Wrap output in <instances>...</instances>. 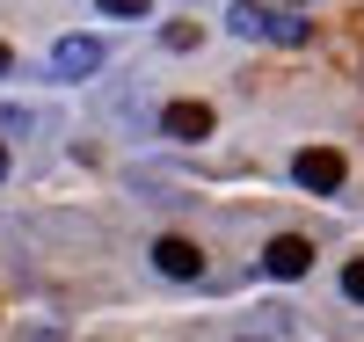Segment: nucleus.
Returning a JSON list of instances; mask_svg holds the SVG:
<instances>
[{
    "label": "nucleus",
    "instance_id": "4",
    "mask_svg": "<svg viewBox=\"0 0 364 342\" xmlns=\"http://www.w3.org/2000/svg\"><path fill=\"white\" fill-rule=\"evenodd\" d=\"M51 66H58V80H87V73H102V44L95 37H58Z\"/></svg>",
    "mask_w": 364,
    "mask_h": 342
},
{
    "label": "nucleus",
    "instance_id": "7",
    "mask_svg": "<svg viewBox=\"0 0 364 342\" xmlns=\"http://www.w3.org/2000/svg\"><path fill=\"white\" fill-rule=\"evenodd\" d=\"M343 299H357V306H364V255L343 269Z\"/></svg>",
    "mask_w": 364,
    "mask_h": 342
},
{
    "label": "nucleus",
    "instance_id": "8",
    "mask_svg": "<svg viewBox=\"0 0 364 342\" xmlns=\"http://www.w3.org/2000/svg\"><path fill=\"white\" fill-rule=\"evenodd\" d=\"M102 15H154V0H95Z\"/></svg>",
    "mask_w": 364,
    "mask_h": 342
},
{
    "label": "nucleus",
    "instance_id": "11",
    "mask_svg": "<svg viewBox=\"0 0 364 342\" xmlns=\"http://www.w3.org/2000/svg\"><path fill=\"white\" fill-rule=\"evenodd\" d=\"M291 8H314V0H291Z\"/></svg>",
    "mask_w": 364,
    "mask_h": 342
},
{
    "label": "nucleus",
    "instance_id": "3",
    "mask_svg": "<svg viewBox=\"0 0 364 342\" xmlns=\"http://www.w3.org/2000/svg\"><path fill=\"white\" fill-rule=\"evenodd\" d=\"M154 269L175 277V284H197V277H204V255H197V240L168 233V240H154Z\"/></svg>",
    "mask_w": 364,
    "mask_h": 342
},
{
    "label": "nucleus",
    "instance_id": "9",
    "mask_svg": "<svg viewBox=\"0 0 364 342\" xmlns=\"http://www.w3.org/2000/svg\"><path fill=\"white\" fill-rule=\"evenodd\" d=\"M197 44V22H168V51H190Z\"/></svg>",
    "mask_w": 364,
    "mask_h": 342
},
{
    "label": "nucleus",
    "instance_id": "5",
    "mask_svg": "<svg viewBox=\"0 0 364 342\" xmlns=\"http://www.w3.org/2000/svg\"><path fill=\"white\" fill-rule=\"evenodd\" d=\"M262 269H269V277H306V269H314V240L277 233V240L262 247Z\"/></svg>",
    "mask_w": 364,
    "mask_h": 342
},
{
    "label": "nucleus",
    "instance_id": "10",
    "mask_svg": "<svg viewBox=\"0 0 364 342\" xmlns=\"http://www.w3.org/2000/svg\"><path fill=\"white\" fill-rule=\"evenodd\" d=\"M0 73H8V44H0Z\"/></svg>",
    "mask_w": 364,
    "mask_h": 342
},
{
    "label": "nucleus",
    "instance_id": "1",
    "mask_svg": "<svg viewBox=\"0 0 364 342\" xmlns=\"http://www.w3.org/2000/svg\"><path fill=\"white\" fill-rule=\"evenodd\" d=\"M226 29H233V37H248V44H306V22H299V15H269L262 8V0H233V15H226Z\"/></svg>",
    "mask_w": 364,
    "mask_h": 342
},
{
    "label": "nucleus",
    "instance_id": "6",
    "mask_svg": "<svg viewBox=\"0 0 364 342\" xmlns=\"http://www.w3.org/2000/svg\"><path fill=\"white\" fill-rule=\"evenodd\" d=\"M161 132H168V139H182V146L211 139V102H168V109H161Z\"/></svg>",
    "mask_w": 364,
    "mask_h": 342
},
{
    "label": "nucleus",
    "instance_id": "2",
    "mask_svg": "<svg viewBox=\"0 0 364 342\" xmlns=\"http://www.w3.org/2000/svg\"><path fill=\"white\" fill-rule=\"evenodd\" d=\"M343 153L336 146H306V153H299V161H291V182H299V190H314V197H336L343 190Z\"/></svg>",
    "mask_w": 364,
    "mask_h": 342
},
{
    "label": "nucleus",
    "instance_id": "12",
    "mask_svg": "<svg viewBox=\"0 0 364 342\" xmlns=\"http://www.w3.org/2000/svg\"><path fill=\"white\" fill-rule=\"evenodd\" d=\"M0 175H8V153H0Z\"/></svg>",
    "mask_w": 364,
    "mask_h": 342
}]
</instances>
